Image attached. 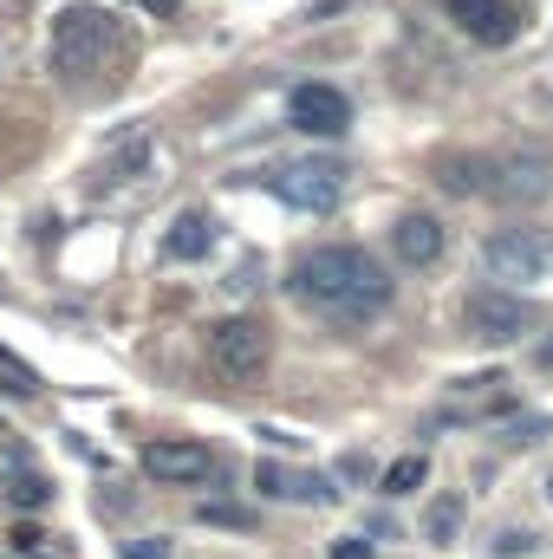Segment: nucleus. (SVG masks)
<instances>
[{
    "instance_id": "11",
    "label": "nucleus",
    "mask_w": 553,
    "mask_h": 559,
    "mask_svg": "<svg viewBox=\"0 0 553 559\" xmlns=\"http://www.w3.org/2000/svg\"><path fill=\"white\" fill-rule=\"evenodd\" d=\"M443 248H449V228H443L436 215H423V209H411V215L391 228V254H398L404 267H430V261H443Z\"/></svg>"
},
{
    "instance_id": "8",
    "label": "nucleus",
    "mask_w": 553,
    "mask_h": 559,
    "mask_svg": "<svg viewBox=\"0 0 553 559\" xmlns=\"http://www.w3.org/2000/svg\"><path fill=\"white\" fill-rule=\"evenodd\" d=\"M143 475L163 488H202L215 475V455L196 436H156V442H143Z\"/></svg>"
},
{
    "instance_id": "15",
    "label": "nucleus",
    "mask_w": 553,
    "mask_h": 559,
    "mask_svg": "<svg viewBox=\"0 0 553 559\" xmlns=\"http://www.w3.org/2000/svg\"><path fill=\"white\" fill-rule=\"evenodd\" d=\"M423 534H430V540H456V534H462V501H456V495L430 501V514H423Z\"/></svg>"
},
{
    "instance_id": "6",
    "label": "nucleus",
    "mask_w": 553,
    "mask_h": 559,
    "mask_svg": "<svg viewBox=\"0 0 553 559\" xmlns=\"http://www.w3.org/2000/svg\"><path fill=\"white\" fill-rule=\"evenodd\" d=\"M482 261H489V274L502 280V286H528V280L548 274L553 241L541 228H495V235L482 241Z\"/></svg>"
},
{
    "instance_id": "27",
    "label": "nucleus",
    "mask_w": 553,
    "mask_h": 559,
    "mask_svg": "<svg viewBox=\"0 0 553 559\" xmlns=\"http://www.w3.org/2000/svg\"><path fill=\"white\" fill-rule=\"evenodd\" d=\"M39 540H46L39 527H13V547H20V554H39Z\"/></svg>"
},
{
    "instance_id": "13",
    "label": "nucleus",
    "mask_w": 553,
    "mask_h": 559,
    "mask_svg": "<svg viewBox=\"0 0 553 559\" xmlns=\"http://www.w3.org/2000/svg\"><path fill=\"white\" fill-rule=\"evenodd\" d=\"M255 481H261V495H274V501H306V508H326V501H332V488H326L319 475H306V468L261 462V468H255Z\"/></svg>"
},
{
    "instance_id": "18",
    "label": "nucleus",
    "mask_w": 553,
    "mask_h": 559,
    "mask_svg": "<svg viewBox=\"0 0 553 559\" xmlns=\"http://www.w3.org/2000/svg\"><path fill=\"white\" fill-rule=\"evenodd\" d=\"M209 527H235V534H255V508H228V501H202L196 508Z\"/></svg>"
},
{
    "instance_id": "26",
    "label": "nucleus",
    "mask_w": 553,
    "mask_h": 559,
    "mask_svg": "<svg viewBox=\"0 0 553 559\" xmlns=\"http://www.w3.org/2000/svg\"><path fill=\"white\" fill-rule=\"evenodd\" d=\"M138 7L150 20H176V13H183V0H138Z\"/></svg>"
},
{
    "instance_id": "20",
    "label": "nucleus",
    "mask_w": 553,
    "mask_h": 559,
    "mask_svg": "<svg viewBox=\"0 0 553 559\" xmlns=\"http://www.w3.org/2000/svg\"><path fill=\"white\" fill-rule=\"evenodd\" d=\"M33 468H39V462H33V449H20V442H7V449H0V481H26Z\"/></svg>"
},
{
    "instance_id": "25",
    "label": "nucleus",
    "mask_w": 553,
    "mask_h": 559,
    "mask_svg": "<svg viewBox=\"0 0 553 559\" xmlns=\"http://www.w3.org/2000/svg\"><path fill=\"white\" fill-rule=\"evenodd\" d=\"M332 559H372V540H332Z\"/></svg>"
},
{
    "instance_id": "12",
    "label": "nucleus",
    "mask_w": 553,
    "mask_h": 559,
    "mask_svg": "<svg viewBox=\"0 0 553 559\" xmlns=\"http://www.w3.org/2000/svg\"><path fill=\"white\" fill-rule=\"evenodd\" d=\"M443 7H449V20H456L469 39H482V46L515 39V13H508V0H443Z\"/></svg>"
},
{
    "instance_id": "10",
    "label": "nucleus",
    "mask_w": 553,
    "mask_h": 559,
    "mask_svg": "<svg viewBox=\"0 0 553 559\" xmlns=\"http://www.w3.org/2000/svg\"><path fill=\"white\" fill-rule=\"evenodd\" d=\"M515 411V391H508V378L502 371H482V378H462V384H449V397H443V423H495Z\"/></svg>"
},
{
    "instance_id": "4",
    "label": "nucleus",
    "mask_w": 553,
    "mask_h": 559,
    "mask_svg": "<svg viewBox=\"0 0 553 559\" xmlns=\"http://www.w3.org/2000/svg\"><path fill=\"white\" fill-rule=\"evenodd\" d=\"M268 189H274L286 209L326 215V209L345 195V169H339L332 156H293V163H280L274 176H268Z\"/></svg>"
},
{
    "instance_id": "28",
    "label": "nucleus",
    "mask_w": 553,
    "mask_h": 559,
    "mask_svg": "<svg viewBox=\"0 0 553 559\" xmlns=\"http://www.w3.org/2000/svg\"><path fill=\"white\" fill-rule=\"evenodd\" d=\"M534 365H541V371H553V332L541 338V352H534Z\"/></svg>"
},
{
    "instance_id": "5",
    "label": "nucleus",
    "mask_w": 553,
    "mask_h": 559,
    "mask_svg": "<svg viewBox=\"0 0 553 559\" xmlns=\"http://www.w3.org/2000/svg\"><path fill=\"white\" fill-rule=\"evenodd\" d=\"M482 195H495V202H508V209L548 202L553 195V156H541V150H502V156H489Z\"/></svg>"
},
{
    "instance_id": "23",
    "label": "nucleus",
    "mask_w": 553,
    "mask_h": 559,
    "mask_svg": "<svg viewBox=\"0 0 553 559\" xmlns=\"http://www.w3.org/2000/svg\"><path fill=\"white\" fill-rule=\"evenodd\" d=\"M372 475H378L372 455H345V462H339V481H372Z\"/></svg>"
},
{
    "instance_id": "21",
    "label": "nucleus",
    "mask_w": 553,
    "mask_h": 559,
    "mask_svg": "<svg viewBox=\"0 0 553 559\" xmlns=\"http://www.w3.org/2000/svg\"><path fill=\"white\" fill-rule=\"evenodd\" d=\"M125 559H169V540H125Z\"/></svg>"
},
{
    "instance_id": "7",
    "label": "nucleus",
    "mask_w": 553,
    "mask_h": 559,
    "mask_svg": "<svg viewBox=\"0 0 553 559\" xmlns=\"http://www.w3.org/2000/svg\"><path fill=\"white\" fill-rule=\"evenodd\" d=\"M528 325H534L528 299H521V293H502V286H482V293H469V306H462V332H469L475 345H515Z\"/></svg>"
},
{
    "instance_id": "22",
    "label": "nucleus",
    "mask_w": 553,
    "mask_h": 559,
    "mask_svg": "<svg viewBox=\"0 0 553 559\" xmlns=\"http://www.w3.org/2000/svg\"><path fill=\"white\" fill-rule=\"evenodd\" d=\"M534 436H548V423H541V417H515V423H508V442H515V449H521V442H534Z\"/></svg>"
},
{
    "instance_id": "2",
    "label": "nucleus",
    "mask_w": 553,
    "mask_h": 559,
    "mask_svg": "<svg viewBox=\"0 0 553 559\" xmlns=\"http://www.w3.org/2000/svg\"><path fill=\"white\" fill-rule=\"evenodd\" d=\"M125 59H131V33H125V20H118L111 7H98V0L59 7V20H52V66H59L66 79L111 72V66H125Z\"/></svg>"
},
{
    "instance_id": "9",
    "label": "nucleus",
    "mask_w": 553,
    "mask_h": 559,
    "mask_svg": "<svg viewBox=\"0 0 553 559\" xmlns=\"http://www.w3.org/2000/svg\"><path fill=\"white\" fill-rule=\"evenodd\" d=\"M286 124L306 131V138H345V124H352V98H345L339 85H326V79H306V85L286 92Z\"/></svg>"
},
{
    "instance_id": "17",
    "label": "nucleus",
    "mask_w": 553,
    "mask_h": 559,
    "mask_svg": "<svg viewBox=\"0 0 553 559\" xmlns=\"http://www.w3.org/2000/svg\"><path fill=\"white\" fill-rule=\"evenodd\" d=\"M0 391H7V397H33V391H39L33 365H20V358H13L7 345H0Z\"/></svg>"
},
{
    "instance_id": "24",
    "label": "nucleus",
    "mask_w": 553,
    "mask_h": 559,
    "mask_svg": "<svg viewBox=\"0 0 553 559\" xmlns=\"http://www.w3.org/2000/svg\"><path fill=\"white\" fill-rule=\"evenodd\" d=\"M528 547H534L528 534H502V540H495V554H502V559H521V554H528Z\"/></svg>"
},
{
    "instance_id": "14",
    "label": "nucleus",
    "mask_w": 553,
    "mask_h": 559,
    "mask_svg": "<svg viewBox=\"0 0 553 559\" xmlns=\"http://www.w3.org/2000/svg\"><path fill=\"white\" fill-rule=\"evenodd\" d=\"M209 248H215V228H209L202 209H183V215L169 222V235H163V254H169V261H202Z\"/></svg>"
},
{
    "instance_id": "16",
    "label": "nucleus",
    "mask_w": 553,
    "mask_h": 559,
    "mask_svg": "<svg viewBox=\"0 0 553 559\" xmlns=\"http://www.w3.org/2000/svg\"><path fill=\"white\" fill-rule=\"evenodd\" d=\"M423 475H430V462H423V455H404V462H391V468L378 475V488H385V495H416Z\"/></svg>"
},
{
    "instance_id": "19",
    "label": "nucleus",
    "mask_w": 553,
    "mask_h": 559,
    "mask_svg": "<svg viewBox=\"0 0 553 559\" xmlns=\"http://www.w3.org/2000/svg\"><path fill=\"white\" fill-rule=\"evenodd\" d=\"M7 501H13V508H46V501H52V481L33 468L26 481H7Z\"/></svg>"
},
{
    "instance_id": "1",
    "label": "nucleus",
    "mask_w": 553,
    "mask_h": 559,
    "mask_svg": "<svg viewBox=\"0 0 553 559\" xmlns=\"http://www.w3.org/2000/svg\"><path fill=\"white\" fill-rule=\"evenodd\" d=\"M293 293H299L319 319H332V325H365V319H378V312L391 306V274H385L378 254L332 241V248L299 254Z\"/></svg>"
},
{
    "instance_id": "3",
    "label": "nucleus",
    "mask_w": 553,
    "mask_h": 559,
    "mask_svg": "<svg viewBox=\"0 0 553 559\" xmlns=\"http://www.w3.org/2000/svg\"><path fill=\"white\" fill-rule=\"evenodd\" d=\"M268 358H274V338H268L261 319H215V325H209V365H215L222 378L255 384V378L268 371Z\"/></svg>"
},
{
    "instance_id": "29",
    "label": "nucleus",
    "mask_w": 553,
    "mask_h": 559,
    "mask_svg": "<svg viewBox=\"0 0 553 559\" xmlns=\"http://www.w3.org/2000/svg\"><path fill=\"white\" fill-rule=\"evenodd\" d=\"M548 495H553V481H548Z\"/></svg>"
}]
</instances>
